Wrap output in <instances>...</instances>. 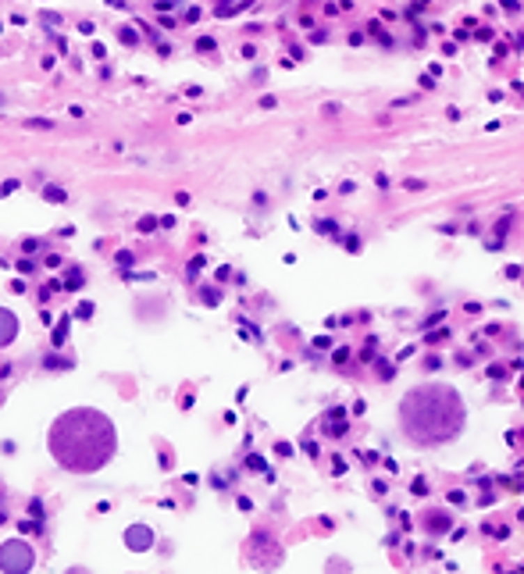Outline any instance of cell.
<instances>
[{"label":"cell","mask_w":524,"mask_h":574,"mask_svg":"<svg viewBox=\"0 0 524 574\" xmlns=\"http://www.w3.org/2000/svg\"><path fill=\"white\" fill-rule=\"evenodd\" d=\"M114 449H118V432L111 425V417L100 410H89V407L65 410L50 428L54 460L75 474L100 471L114 457Z\"/></svg>","instance_id":"1"},{"label":"cell","mask_w":524,"mask_h":574,"mask_svg":"<svg viewBox=\"0 0 524 574\" xmlns=\"http://www.w3.org/2000/svg\"><path fill=\"white\" fill-rule=\"evenodd\" d=\"M399 425L417 446H442L464 428V400L449 385H421L410 389L399 403Z\"/></svg>","instance_id":"2"},{"label":"cell","mask_w":524,"mask_h":574,"mask_svg":"<svg viewBox=\"0 0 524 574\" xmlns=\"http://www.w3.org/2000/svg\"><path fill=\"white\" fill-rule=\"evenodd\" d=\"M33 564H36V553L29 542L11 538L0 546V571H33Z\"/></svg>","instance_id":"3"},{"label":"cell","mask_w":524,"mask_h":574,"mask_svg":"<svg viewBox=\"0 0 524 574\" xmlns=\"http://www.w3.org/2000/svg\"><path fill=\"white\" fill-rule=\"evenodd\" d=\"M125 542H129V550H150L153 546V532L146 528V525H132L129 532H125Z\"/></svg>","instance_id":"4"},{"label":"cell","mask_w":524,"mask_h":574,"mask_svg":"<svg viewBox=\"0 0 524 574\" xmlns=\"http://www.w3.org/2000/svg\"><path fill=\"white\" fill-rule=\"evenodd\" d=\"M15 336H18V318H15L11 311L0 307V346L15 343Z\"/></svg>","instance_id":"5"},{"label":"cell","mask_w":524,"mask_h":574,"mask_svg":"<svg viewBox=\"0 0 524 574\" xmlns=\"http://www.w3.org/2000/svg\"><path fill=\"white\" fill-rule=\"evenodd\" d=\"M47 196H50L54 203H65V193H61V189H47Z\"/></svg>","instance_id":"6"},{"label":"cell","mask_w":524,"mask_h":574,"mask_svg":"<svg viewBox=\"0 0 524 574\" xmlns=\"http://www.w3.org/2000/svg\"><path fill=\"white\" fill-rule=\"evenodd\" d=\"M139 232H153V218H143L139 222Z\"/></svg>","instance_id":"7"}]
</instances>
